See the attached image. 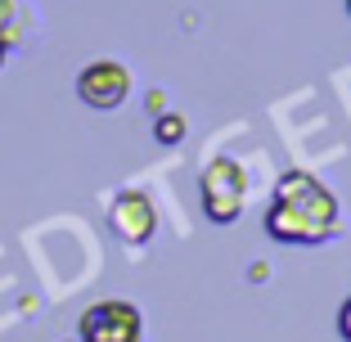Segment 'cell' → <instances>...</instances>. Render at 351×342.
<instances>
[{"instance_id":"cell-1","label":"cell","mask_w":351,"mask_h":342,"mask_svg":"<svg viewBox=\"0 0 351 342\" xmlns=\"http://www.w3.org/2000/svg\"><path fill=\"white\" fill-rule=\"evenodd\" d=\"M261 225L284 248H320V243L338 239L342 203L320 176H311L306 167H289L275 180V198H270Z\"/></svg>"},{"instance_id":"cell-2","label":"cell","mask_w":351,"mask_h":342,"mask_svg":"<svg viewBox=\"0 0 351 342\" xmlns=\"http://www.w3.org/2000/svg\"><path fill=\"white\" fill-rule=\"evenodd\" d=\"M198 198L212 225H234L248 208V171L239 158H212L198 171Z\"/></svg>"},{"instance_id":"cell-3","label":"cell","mask_w":351,"mask_h":342,"mask_svg":"<svg viewBox=\"0 0 351 342\" xmlns=\"http://www.w3.org/2000/svg\"><path fill=\"white\" fill-rule=\"evenodd\" d=\"M77 342H145V315L126 297H104L82 311Z\"/></svg>"},{"instance_id":"cell-4","label":"cell","mask_w":351,"mask_h":342,"mask_svg":"<svg viewBox=\"0 0 351 342\" xmlns=\"http://www.w3.org/2000/svg\"><path fill=\"white\" fill-rule=\"evenodd\" d=\"M131 90H135V77L122 59H90L82 73H77V99H82L86 108H95V113L122 108L126 99H131Z\"/></svg>"},{"instance_id":"cell-5","label":"cell","mask_w":351,"mask_h":342,"mask_svg":"<svg viewBox=\"0 0 351 342\" xmlns=\"http://www.w3.org/2000/svg\"><path fill=\"white\" fill-rule=\"evenodd\" d=\"M108 225H113V234L122 239L126 248H149L158 234V208H154V198L145 194V189H117L113 198V208H108Z\"/></svg>"},{"instance_id":"cell-6","label":"cell","mask_w":351,"mask_h":342,"mask_svg":"<svg viewBox=\"0 0 351 342\" xmlns=\"http://www.w3.org/2000/svg\"><path fill=\"white\" fill-rule=\"evenodd\" d=\"M27 23H32V14L23 10V0H0V32H10L14 50L27 41Z\"/></svg>"},{"instance_id":"cell-7","label":"cell","mask_w":351,"mask_h":342,"mask_svg":"<svg viewBox=\"0 0 351 342\" xmlns=\"http://www.w3.org/2000/svg\"><path fill=\"white\" fill-rule=\"evenodd\" d=\"M185 135H189L185 113H158L154 117V140H158V145H180Z\"/></svg>"},{"instance_id":"cell-8","label":"cell","mask_w":351,"mask_h":342,"mask_svg":"<svg viewBox=\"0 0 351 342\" xmlns=\"http://www.w3.org/2000/svg\"><path fill=\"white\" fill-rule=\"evenodd\" d=\"M338 333H342V342H351V293H347V302L338 306Z\"/></svg>"},{"instance_id":"cell-9","label":"cell","mask_w":351,"mask_h":342,"mask_svg":"<svg viewBox=\"0 0 351 342\" xmlns=\"http://www.w3.org/2000/svg\"><path fill=\"white\" fill-rule=\"evenodd\" d=\"M14 54V41H10V32H0V73H5V63H10Z\"/></svg>"},{"instance_id":"cell-10","label":"cell","mask_w":351,"mask_h":342,"mask_svg":"<svg viewBox=\"0 0 351 342\" xmlns=\"http://www.w3.org/2000/svg\"><path fill=\"white\" fill-rule=\"evenodd\" d=\"M162 104H167V95H162V90H149V113H154V117H158V113H167Z\"/></svg>"},{"instance_id":"cell-11","label":"cell","mask_w":351,"mask_h":342,"mask_svg":"<svg viewBox=\"0 0 351 342\" xmlns=\"http://www.w3.org/2000/svg\"><path fill=\"white\" fill-rule=\"evenodd\" d=\"M347 14H351V0H347Z\"/></svg>"}]
</instances>
